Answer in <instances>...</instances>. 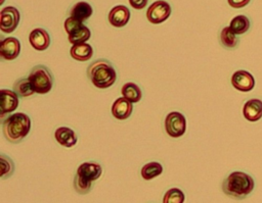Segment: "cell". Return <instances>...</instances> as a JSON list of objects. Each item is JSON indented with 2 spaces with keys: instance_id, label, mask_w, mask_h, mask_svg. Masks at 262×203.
I'll return each instance as SVG.
<instances>
[{
  "instance_id": "6da1fadb",
  "label": "cell",
  "mask_w": 262,
  "mask_h": 203,
  "mask_svg": "<svg viewBox=\"0 0 262 203\" xmlns=\"http://www.w3.org/2000/svg\"><path fill=\"white\" fill-rule=\"evenodd\" d=\"M31 130V119L24 112H16L8 115L2 122L4 137L10 143H19Z\"/></svg>"
},
{
  "instance_id": "7a4b0ae2",
  "label": "cell",
  "mask_w": 262,
  "mask_h": 203,
  "mask_svg": "<svg viewBox=\"0 0 262 203\" xmlns=\"http://www.w3.org/2000/svg\"><path fill=\"white\" fill-rule=\"evenodd\" d=\"M253 177L243 171H233L222 183V191L225 195L236 199L246 198L254 190Z\"/></svg>"
},
{
  "instance_id": "3957f363",
  "label": "cell",
  "mask_w": 262,
  "mask_h": 203,
  "mask_svg": "<svg viewBox=\"0 0 262 203\" xmlns=\"http://www.w3.org/2000/svg\"><path fill=\"white\" fill-rule=\"evenodd\" d=\"M87 75L91 83L99 89L113 86L117 80V71L113 64L103 58L93 61L87 68Z\"/></svg>"
},
{
  "instance_id": "277c9868",
  "label": "cell",
  "mask_w": 262,
  "mask_h": 203,
  "mask_svg": "<svg viewBox=\"0 0 262 203\" xmlns=\"http://www.w3.org/2000/svg\"><path fill=\"white\" fill-rule=\"evenodd\" d=\"M101 165L95 161L83 162L77 169L74 177L75 190L83 195L87 194L92 189V184L101 176Z\"/></svg>"
},
{
  "instance_id": "5b68a950",
  "label": "cell",
  "mask_w": 262,
  "mask_h": 203,
  "mask_svg": "<svg viewBox=\"0 0 262 203\" xmlns=\"http://www.w3.org/2000/svg\"><path fill=\"white\" fill-rule=\"evenodd\" d=\"M29 80L33 86V89L38 94L48 93L53 86V75L51 70L45 65H36L34 66L30 73Z\"/></svg>"
},
{
  "instance_id": "8992f818",
  "label": "cell",
  "mask_w": 262,
  "mask_h": 203,
  "mask_svg": "<svg viewBox=\"0 0 262 203\" xmlns=\"http://www.w3.org/2000/svg\"><path fill=\"white\" fill-rule=\"evenodd\" d=\"M64 30L68 33L69 42L72 45L86 43L91 36L90 30L82 21L70 16L64 21Z\"/></svg>"
},
{
  "instance_id": "52a82bcc",
  "label": "cell",
  "mask_w": 262,
  "mask_h": 203,
  "mask_svg": "<svg viewBox=\"0 0 262 203\" xmlns=\"http://www.w3.org/2000/svg\"><path fill=\"white\" fill-rule=\"evenodd\" d=\"M165 130L172 138L181 137L186 131V119L184 115L177 111H172L165 118Z\"/></svg>"
},
{
  "instance_id": "ba28073f",
  "label": "cell",
  "mask_w": 262,
  "mask_h": 203,
  "mask_svg": "<svg viewBox=\"0 0 262 203\" xmlns=\"http://www.w3.org/2000/svg\"><path fill=\"white\" fill-rule=\"evenodd\" d=\"M171 14V6L164 0H157L146 11L147 20L151 23L158 24L165 21Z\"/></svg>"
},
{
  "instance_id": "9c48e42d",
  "label": "cell",
  "mask_w": 262,
  "mask_h": 203,
  "mask_svg": "<svg viewBox=\"0 0 262 203\" xmlns=\"http://www.w3.org/2000/svg\"><path fill=\"white\" fill-rule=\"evenodd\" d=\"M19 11L13 6L2 8L0 14V29L3 33H12L19 22Z\"/></svg>"
},
{
  "instance_id": "30bf717a",
  "label": "cell",
  "mask_w": 262,
  "mask_h": 203,
  "mask_svg": "<svg viewBox=\"0 0 262 203\" xmlns=\"http://www.w3.org/2000/svg\"><path fill=\"white\" fill-rule=\"evenodd\" d=\"M20 52V43L14 37H8L1 41L0 56L3 60H13Z\"/></svg>"
},
{
  "instance_id": "8fae6325",
  "label": "cell",
  "mask_w": 262,
  "mask_h": 203,
  "mask_svg": "<svg viewBox=\"0 0 262 203\" xmlns=\"http://www.w3.org/2000/svg\"><path fill=\"white\" fill-rule=\"evenodd\" d=\"M231 85L241 92H249L255 86L253 75L247 70H236L231 77Z\"/></svg>"
},
{
  "instance_id": "7c38bea8",
  "label": "cell",
  "mask_w": 262,
  "mask_h": 203,
  "mask_svg": "<svg viewBox=\"0 0 262 203\" xmlns=\"http://www.w3.org/2000/svg\"><path fill=\"white\" fill-rule=\"evenodd\" d=\"M0 108H1V117L5 114H9L14 111L18 106V95L12 91L7 89H2L0 92Z\"/></svg>"
},
{
  "instance_id": "4fadbf2b",
  "label": "cell",
  "mask_w": 262,
  "mask_h": 203,
  "mask_svg": "<svg viewBox=\"0 0 262 203\" xmlns=\"http://www.w3.org/2000/svg\"><path fill=\"white\" fill-rule=\"evenodd\" d=\"M31 46L37 51H44L50 45V36L42 28L34 29L29 36Z\"/></svg>"
},
{
  "instance_id": "5bb4252c",
  "label": "cell",
  "mask_w": 262,
  "mask_h": 203,
  "mask_svg": "<svg viewBox=\"0 0 262 203\" xmlns=\"http://www.w3.org/2000/svg\"><path fill=\"white\" fill-rule=\"evenodd\" d=\"M107 18L113 27L122 28L129 21L130 10L124 5H117L111 9Z\"/></svg>"
},
{
  "instance_id": "9a60e30c",
  "label": "cell",
  "mask_w": 262,
  "mask_h": 203,
  "mask_svg": "<svg viewBox=\"0 0 262 203\" xmlns=\"http://www.w3.org/2000/svg\"><path fill=\"white\" fill-rule=\"evenodd\" d=\"M133 111L132 102L126 99L125 97H121L115 100L112 105V114L117 119L123 120L127 119Z\"/></svg>"
},
{
  "instance_id": "2e32d148",
  "label": "cell",
  "mask_w": 262,
  "mask_h": 203,
  "mask_svg": "<svg viewBox=\"0 0 262 203\" xmlns=\"http://www.w3.org/2000/svg\"><path fill=\"white\" fill-rule=\"evenodd\" d=\"M243 114L249 121H257L262 117V101L257 98L248 100L243 108Z\"/></svg>"
},
{
  "instance_id": "e0dca14e",
  "label": "cell",
  "mask_w": 262,
  "mask_h": 203,
  "mask_svg": "<svg viewBox=\"0 0 262 203\" xmlns=\"http://www.w3.org/2000/svg\"><path fill=\"white\" fill-rule=\"evenodd\" d=\"M54 138L59 145L67 148H71L75 146L78 140L75 131L67 126H60L56 129L54 133Z\"/></svg>"
},
{
  "instance_id": "ac0fdd59",
  "label": "cell",
  "mask_w": 262,
  "mask_h": 203,
  "mask_svg": "<svg viewBox=\"0 0 262 203\" xmlns=\"http://www.w3.org/2000/svg\"><path fill=\"white\" fill-rule=\"evenodd\" d=\"M93 13V9H92V6L85 2V1H80V2H77L76 4L73 5L72 9H71V16L74 17L75 19H78L80 21H84L86 19H88Z\"/></svg>"
},
{
  "instance_id": "d6986e66",
  "label": "cell",
  "mask_w": 262,
  "mask_h": 203,
  "mask_svg": "<svg viewBox=\"0 0 262 203\" xmlns=\"http://www.w3.org/2000/svg\"><path fill=\"white\" fill-rule=\"evenodd\" d=\"M71 56L78 61H87L93 55V48L90 44L82 43L73 45L70 50Z\"/></svg>"
},
{
  "instance_id": "ffe728a7",
  "label": "cell",
  "mask_w": 262,
  "mask_h": 203,
  "mask_svg": "<svg viewBox=\"0 0 262 203\" xmlns=\"http://www.w3.org/2000/svg\"><path fill=\"white\" fill-rule=\"evenodd\" d=\"M121 92H122L123 97H125L132 103L139 102L142 97L141 89L139 88L138 85H136L135 83H132V82L124 84L121 89Z\"/></svg>"
},
{
  "instance_id": "44dd1931",
  "label": "cell",
  "mask_w": 262,
  "mask_h": 203,
  "mask_svg": "<svg viewBox=\"0 0 262 203\" xmlns=\"http://www.w3.org/2000/svg\"><path fill=\"white\" fill-rule=\"evenodd\" d=\"M13 91L21 98L29 97L33 95L35 90L33 89V86L29 80V78H20L13 84Z\"/></svg>"
},
{
  "instance_id": "7402d4cb",
  "label": "cell",
  "mask_w": 262,
  "mask_h": 203,
  "mask_svg": "<svg viewBox=\"0 0 262 203\" xmlns=\"http://www.w3.org/2000/svg\"><path fill=\"white\" fill-rule=\"evenodd\" d=\"M229 28L235 35H243L250 29V19L244 14L236 15L231 19Z\"/></svg>"
},
{
  "instance_id": "603a6c76",
  "label": "cell",
  "mask_w": 262,
  "mask_h": 203,
  "mask_svg": "<svg viewBox=\"0 0 262 203\" xmlns=\"http://www.w3.org/2000/svg\"><path fill=\"white\" fill-rule=\"evenodd\" d=\"M162 172H163V166L161 163L157 161H151L144 164L140 171L142 179L146 181L152 180L154 177L160 175Z\"/></svg>"
},
{
  "instance_id": "cb8c5ba5",
  "label": "cell",
  "mask_w": 262,
  "mask_h": 203,
  "mask_svg": "<svg viewBox=\"0 0 262 203\" xmlns=\"http://www.w3.org/2000/svg\"><path fill=\"white\" fill-rule=\"evenodd\" d=\"M220 42L225 48L232 49L236 47L238 43V38L229 27H225L220 33Z\"/></svg>"
},
{
  "instance_id": "d4e9b609",
  "label": "cell",
  "mask_w": 262,
  "mask_h": 203,
  "mask_svg": "<svg viewBox=\"0 0 262 203\" xmlns=\"http://www.w3.org/2000/svg\"><path fill=\"white\" fill-rule=\"evenodd\" d=\"M164 203H183L184 194L178 188H172L168 190L163 198Z\"/></svg>"
},
{
  "instance_id": "484cf974",
  "label": "cell",
  "mask_w": 262,
  "mask_h": 203,
  "mask_svg": "<svg viewBox=\"0 0 262 203\" xmlns=\"http://www.w3.org/2000/svg\"><path fill=\"white\" fill-rule=\"evenodd\" d=\"M0 161H1V177L4 180L13 173L14 164H13V161L9 157H7L5 154H1Z\"/></svg>"
},
{
  "instance_id": "4316f807",
  "label": "cell",
  "mask_w": 262,
  "mask_h": 203,
  "mask_svg": "<svg viewBox=\"0 0 262 203\" xmlns=\"http://www.w3.org/2000/svg\"><path fill=\"white\" fill-rule=\"evenodd\" d=\"M148 0H129V4L131 5L132 8L134 9H142L147 5Z\"/></svg>"
},
{
  "instance_id": "83f0119b",
  "label": "cell",
  "mask_w": 262,
  "mask_h": 203,
  "mask_svg": "<svg viewBox=\"0 0 262 203\" xmlns=\"http://www.w3.org/2000/svg\"><path fill=\"white\" fill-rule=\"evenodd\" d=\"M251 0H227L228 4L233 8H243L250 3Z\"/></svg>"
}]
</instances>
